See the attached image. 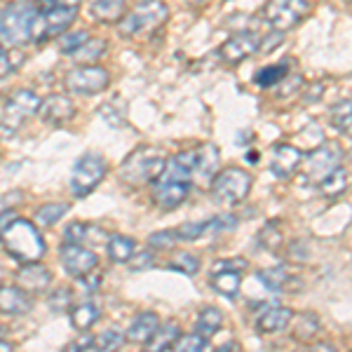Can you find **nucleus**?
Wrapping results in <instances>:
<instances>
[{
  "instance_id": "1",
  "label": "nucleus",
  "mask_w": 352,
  "mask_h": 352,
  "mask_svg": "<svg viewBox=\"0 0 352 352\" xmlns=\"http://www.w3.org/2000/svg\"><path fill=\"white\" fill-rule=\"evenodd\" d=\"M38 8L36 3H10L0 10V43L10 47H24L36 36Z\"/></svg>"
},
{
  "instance_id": "26",
  "label": "nucleus",
  "mask_w": 352,
  "mask_h": 352,
  "mask_svg": "<svg viewBox=\"0 0 352 352\" xmlns=\"http://www.w3.org/2000/svg\"><path fill=\"white\" fill-rule=\"evenodd\" d=\"M106 252L113 263H129L136 252V242L127 235H111L106 240Z\"/></svg>"
},
{
  "instance_id": "43",
  "label": "nucleus",
  "mask_w": 352,
  "mask_h": 352,
  "mask_svg": "<svg viewBox=\"0 0 352 352\" xmlns=\"http://www.w3.org/2000/svg\"><path fill=\"white\" fill-rule=\"evenodd\" d=\"M176 242H179L176 230H160V232H155V235L148 237V247L157 249V252H169Z\"/></svg>"
},
{
  "instance_id": "47",
  "label": "nucleus",
  "mask_w": 352,
  "mask_h": 352,
  "mask_svg": "<svg viewBox=\"0 0 352 352\" xmlns=\"http://www.w3.org/2000/svg\"><path fill=\"white\" fill-rule=\"evenodd\" d=\"M14 61H12V56H10V52L5 50V45L0 43V78H8L10 73L14 71Z\"/></svg>"
},
{
  "instance_id": "49",
  "label": "nucleus",
  "mask_w": 352,
  "mask_h": 352,
  "mask_svg": "<svg viewBox=\"0 0 352 352\" xmlns=\"http://www.w3.org/2000/svg\"><path fill=\"white\" fill-rule=\"evenodd\" d=\"M14 219H16V217H14V212H12V209H8V212H3V214H0V237H3V232L8 230V226L12 223Z\"/></svg>"
},
{
  "instance_id": "24",
  "label": "nucleus",
  "mask_w": 352,
  "mask_h": 352,
  "mask_svg": "<svg viewBox=\"0 0 352 352\" xmlns=\"http://www.w3.org/2000/svg\"><path fill=\"white\" fill-rule=\"evenodd\" d=\"M258 282H263L265 289L270 292H294V285H296V277L292 275V270L287 268H263L256 272Z\"/></svg>"
},
{
  "instance_id": "48",
  "label": "nucleus",
  "mask_w": 352,
  "mask_h": 352,
  "mask_svg": "<svg viewBox=\"0 0 352 352\" xmlns=\"http://www.w3.org/2000/svg\"><path fill=\"white\" fill-rule=\"evenodd\" d=\"M92 343H94V338H92V336H82V338L73 340V343H68L64 352H85V350L92 348Z\"/></svg>"
},
{
  "instance_id": "51",
  "label": "nucleus",
  "mask_w": 352,
  "mask_h": 352,
  "mask_svg": "<svg viewBox=\"0 0 352 352\" xmlns=\"http://www.w3.org/2000/svg\"><path fill=\"white\" fill-rule=\"evenodd\" d=\"M308 352H336V348L331 343H315Z\"/></svg>"
},
{
  "instance_id": "17",
  "label": "nucleus",
  "mask_w": 352,
  "mask_h": 352,
  "mask_svg": "<svg viewBox=\"0 0 352 352\" xmlns=\"http://www.w3.org/2000/svg\"><path fill=\"white\" fill-rule=\"evenodd\" d=\"M38 113H41L45 124L64 127V124H68L76 118V104L66 94H50L41 104V111Z\"/></svg>"
},
{
  "instance_id": "41",
  "label": "nucleus",
  "mask_w": 352,
  "mask_h": 352,
  "mask_svg": "<svg viewBox=\"0 0 352 352\" xmlns=\"http://www.w3.org/2000/svg\"><path fill=\"white\" fill-rule=\"evenodd\" d=\"M204 348H207V338H202L200 333L181 336L174 343V352H204Z\"/></svg>"
},
{
  "instance_id": "4",
  "label": "nucleus",
  "mask_w": 352,
  "mask_h": 352,
  "mask_svg": "<svg viewBox=\"0 0 352 352\" xmlns=\"http://www.w3.org/2000/svg\"><path fill=\"white\" fill-rule=\"evenodd\" d=\"M169 19V8L160 0H141L134 5L132 12H127L118 24V33L127 41L132 38H148L160 31L164 21Z\"/></svg>"
},
{
  "instance_id": "20",
  "label": "nucleus",
  "mask_w": 352,
  "mask_h": 352,
  "mask_svg": "<svg viewBox=\"0 0 352 352\" xmlns=\"http://www.w3.org/2000/svg\"><path fill=\"white\" fill-rule=\"evenodd\" d=\"M157 329H160V317H157V312L146 310L134 317L132 324L127 329V333H124V338L132 340L136 345H146Z\"/></svg>"
},
{
  "instance_id": "54",
  "label": "nucleus",
  "mask_w": 352,
  "mask_h": 352,
  "mask_svg": "<svg viewBox=\"0 0 352 352\" xmlns=\"http://www.w3.org/2000/svg\"><path fill=\"white\" fill-rule=\"evenodd\" d=\"M5 331H8V329H5V324H0V340H3V336H5Z\"/></svg>"
},
{
  "instance_id": "13",
  "label": "nucleus",
  "mask_w": 352,
  "mask_h": 352,
  "mask_svg": "<svg viewBox=\"0 0 352 352\" xmlns=\"http://www.w3.org/2000/svg\"><path fill=\"white\" fill-rule=\"evenodd\" d=\"M261 50V38L252 31L244 33H232V36L221 45L219 56L228 66H240L244 59H252Z\"/></svg>"
},
{
  "instance_id": "38",
  "label": "nucleus",
  "mask_w": 352,
  "mask_h": 352,
  "mask_svg": "<svg viewBox=\"0 0 352 352\" xmlns=\"http://www.w3.org/2000/svg\"><path fill=\"white\" fill-rule=\"evenodd\" d=\"M169 268L192 277L197 270H200V261H197V256H192V254H188V252H179V254H174L172 261H169Z\"/></svg>"
},
{
  "instance_id": "15",
  "label": "nucleus",
  "mask_w": 352,
  "mask_h": 352,
  "mask_svg": "<svg viewBox=\"0 0 352 352\" xmlns=\"http://www.w3.org/2000/svg\"><path fill=\"white\" fill-rule=\"evenodd\" d=\"M186 153L190 160L192 179L212 181L219 174V148L214 144H200Z\"/></svg>"
},
{
  "instance_id": "3",
  "label": "nucleus",
  "mask_w": 352,
  "mask_h": 352,
  "mask_svg": "<svg viewBox=\"0 0 352 352\" xmlns=\"http://www.w3.org/2000/svg\"><path fill=\"white\" fill-rule=\"evenodd\" d=\"M38 21L33 41L43 43L50 38L64 36L78 16L80 0H36Z\"/></svg>"
},
{
  "instance_id": "32",
  "label": "nucleus",
  "mask_w": 352,
  "mask_h": 352,
  "mask_svg": "<svg viewBox=\"0 0 352 352\" xmlns=\"http://www.w3.org/2000/svg\"><path fill=\"white\" fill-rule=\"evenodd\" d=\"M331 124L338 129L340 134L350 136L352 139V99L338 101L331 109Z\"/></svg>"
},
{
  "instance_id": "33",
  "label": "nucleus",
  "mask_w": 352,
  "mask_h": 352,
  "mask_svg": "<svg viewBox=\"0 0 352 352\" xmlns=\"http://www.w3.org/2000/svg\"><path fill=\"white\" fill-rule=\"evenodd\" d=\"M99 116L104 118L109 124H116V127H124V120H127V104L122 99H111L106 101L99 109Z\"/></svg>"
},
{
  "instance_id": "2",
  "label": "nucleus",
  "mask_w": 352,
  "mask_h": 352,
  "mask_svg": "<svg viewBox=\"0 0 352 352\" xmlns=\"http://www.w3.org/2000/svg\"><path fill=\"white\" fill-rule=\"evenodd\" d=\"M5 252L19 263H38L45 256V240L38 232L36 223L26 219H14L8 226V230L0 237Z\"/></svg>"
},
{
  "instance_id": "35",
  "label": "nucleus",
  "mask_w": 352,
  "mask_h": 352,
  "mask_svg": "<svg viewBox=\"0 0 352 352\" xmlns=\"http://www.w3.org/2000/svg\"><path fill=\"white\" fill-rule=\"evenodd\" d=\"M66 212H68L66 202H50V204H43V207L36 212V221L41 226H54L56 221L64 219Z\"/></svg>"
},
{
  "instance_id": "14",
  "label": "nucleus",
  "mask_w": 352,
  "mask_h": 352,
  "mask_svg": "<svg viewBox=\"0 0 352 352\" xmlns=\"http://www.w3.org/2000/svg\"><path fill=\"white\" fill-rule=\"evenodd\" d=\"M59 258H61L64 270L68 275L76 277V280L87 275V272H92L96 268V263H99V258H96V254L92 249L82 247V244H71V242H66L64 247H61Z\"/></svg>"
},
{
  "instance_id": "36",
  "label": "nucleus",
  "mask_w": 352,
  "mask_h": 352,
  "mask_svg": "<svg viewBox=\"0 0 352 352\" xmlns=\"http://www.w3.org/2000/svg\"><path fill=\"white\" fill-rule=\"evenodd\" d=\"M89 31H82V28H78V31H71V28H68V31L64 33V36H59V50L64 54H73L76 52V50H80L85 43L89 41Z\"/></svg>"
},
{
  "instance_id": "34",
  "label": "nucleus",
  "mask_w": 352,
  "mask_h": 352,
  "mask_svg": "<svg viewBox=\"0 0 352 352\" xmlns=\"http://www.w3.org/2000/svg\"><path fill=\"white\" fill-rule=\"evenodd\" d=\"M124 340H127V338H124L122 331H118V329H109V331L99 333V336L94 338L92 348L96 352H118L122 348Z\"/></svg>"
},
{
  "instance_id": "28",
  "label": "nucleus",
  "mask_w": 352,
  "mask_h": 352,
  "mask_svg": "<svg viewBox=\"0 0 352 352\" xmlns=\"http://www.w3.org/2000/svg\"><path fill=\"white\" fill-rule=\"evenodd\" d=\"M289 71H292V59L280 61V64L263 66V68H258V71H256L254 82H256L258 87H275V85H280L289 76Z\"/></svg>"
},
{
  "instance_id": "21",
  "label": "nucleus",
  "mask_w": 352,
  "mask_h": 352,
  "mask_svg": "<svg viewBox=\"0 0 352 352\" xmlns=\"http://www.w3.org/2000/svg\"><path fill=\"white\" fill-rule=\"evenodd\" d=\"M294 312L292 308H285V305H270L258 315L256 320V329L261 333H280L292 324Z\"/></svg>"
},
{
  "instance_id": "52",
  "label": "nucleus",
  "mask_w": 352,
  "mask_h": 352,
  "mask_svg": "<svg viewBox=\"0 0 352 352\" xmlns=\"http://www.w3.org/2000/svg\"><path fill=\"white\" fill-rule=\"evenodd\" d=\"M0 352H14L12 343H8V340H0Z\"/></svg>"
},
{
  "instance_id": "53",
  "label": "nucleus",
  "mask_w": 352,
  "mask_h": 352,
  "mask_svg": "<svg viewBox=\"0 0 352 352\" xmlns=\"http://www.w3.org/2000/svg\"><path fill=\"white\" fill-rule=\"evenodd\" d=\"M184 3H188L190 8H202V5H207V0H184Z\"/></svg>"
},
{
  "instance_id": "56",
  "label": "nucleus",
  "mask_w": 352,
  "mask_h": 352,
  "mask_svg": "<svg viewBox=\"0 0 352 352\" xmlns=\"http://www.w3.org/2000/svg\"><path fill=\"white\" fill-rule=\"evenodd\" d=\"M350 3H352V0H350Z\"/></svg>"
},
{
  "instance_id": "31",
  "label": "nucleus",
  "mask_w": 352,
  "mask_h": 352,
  "mask_svg": "<svg viewBox=\"0 0 352 352\" xmlns=\"http://www.w3.org/2000/svg\"><path fill=\"white\" fill-rule=\"evenodd\" d=\"M104 54H106V43L101 41V38H89V41L85 43L80 50H76V52H73V59H76L80 66H92Z\"/></svg>"
},
{
  "instance_id": "7",
  "label": "nucleus",
  "mask_w": 352,
  "mask_h": 352,
  "mask_svg": "<svg viewBox=\"0 0 352 352\" xmlns=\"http://www.w3.org/2000/svg\"><path fill=\"white\" fill-rule=\"evenodd\" d=\"M343 162V148L338 146V141H327L320 148L310 151L308 155H303L300 169H303L305 181L312 186H317L320 181H324L333 169L340 167Z\"/></svg>"
},
{
  "instance_id": "18",
  "label": "nucleus",
  "mask_w": 352,
  "mask_h": 352,
  "mask_svg": "<svg viewBox=\"0 0 352 352\" xmlns=\"http://www.w3.org/2000/svg\"><path fill=\"white\" fill-rule=\"evenodd\" d=\"M33 310V298L21 287H0V315L19 317Z\"/></svg>"
},
{
  "instance_id": "9",
  "label": "nucleus",
  "mask_w": 352,
  "mask_h": 352,
  "mask_svg": "<svg viewBox=\"0 0 352 352\" xmlns=\"http://www.w3.org/2000/svg\"><path fill=\"white\" fill-rule=\"evenodd\" d=\"M310 14L308 0H270L263 8V19L270 24V31H292Z\"/></svg>"
},
{
  "instance_id": "29",
  "label": "nucleus",
  "mask_w": 352,
  "mask_h": 352,
  "mask_svg": "<svg viewBox=\"0 0 352 352\" xmlns=\"http://www.w3.org/2000/svg\"><path fill=\"white\" fill-rule=\"evenodd\" d=\"M101 317V310L96 303H80L71 310V324L78 329V331H87L89 327H94Z\"/></svg>"
},
{
  "instance_id": "37",
  "label": "nucleus",
  "mask_w": 352,
  "mask_h": 352,
  "mask_svg": "<svg viewBox=\"0 0 352 352\" xmlns=\"http://www.w3.org/2000/svg\"><path fill=\"white\" fill-rule=\"evenodd\" d=\"M322 329V322L320 317L315 315V312H303V315L298 317V327H296V338L298 340H312L320 333Z\"/></svg>"
},
{
  "instance_id": "11",
  "label": "nucleus",
  "mask_w": 352,
  "mask_h": 352,
  "mask_svg": "<svg viewBox=\"0 0 352 352\" xmlns=\"http://www.w3.org/2000/svg\"><path fill=\"white\" fill-rule=\"evenodd\" d=\"M244 270H247V261L244 258L217 261V263L212 265V272H209L212 289H217V294H221V296H226V298H235L237 294H240Z\"/></svg>"
},
{
  "instance_id": "10",
  "label": "nucleus",
  "mask_w": 352,
  "mask_h": 352,
  "mask_svg": "<svg viewBox=\"0 0 352 352\" xmlns=\"http://www.w3.org/2000/svg\"><path fill=\"white\" fill-rule=\"evenodd\" d=\"M41 104L43 101L36 92H31V89H19V92H14L8 99V104H5L0 124H3L8 132H14V129H19L21 124L28 120V118L41 111Z\"/></svg>"
},
{
  "instance_id": "45",
  "label": "nucleus",
  "mask_w": 352,
  "mask_h": 352,
  "mask_svg": "<svg viewBox=\"0 0 352 352\" xmlns=\"http://www.w3.org/2000/svg\"><path fill=\"white\" fill-rule=\"evenodd\" d=\"M155 258H153V252H134V256L129 258V268L134 272H141V270H151Z\"/></svg>"
},
{
  "instance_id": "16",
  "label": "nucleus",
  "mask_w": 352,
  "mask_h": 352,
  "mask_svg": "<svg viewBox=\"0 0 352 352\" xmlns=\"http://www.w3.org/2000/svg\"><path fill=\"white\" fill-rule=\"evenodd\" d=\"M303 162V153L292 144H275L270 153V172L277 179H292Z\"/></svg>"
},
{
  "instance_id": "44",
  "label": "nucleus",
  "mask_w": 352,
  "mask_h": 352,
  "mask_svg": "<svg viewBox=\"0 0 352 352\" xmlns=\"http://www.w3.org/2000/svg\"><path fill=\"white\" fill-rule=\"evenodd\" d=\"M209 235H214V232H226V230H232L237 226V219L232 217V214H219V217L209 219Z\"/></svg>"
},
{
  "instance_id": "55",
  "label": "nucleus",
  "mask_w": 352,
  "mask_h": 352,
  "mask_svg": "<svg viewBox=\"0 0 352 352\" xmlns=\"http://www.w3.org/2000/svg\"><path fill=\"white\" fill-rule=\"evenodd\" d=\"M296 352H308V350H296Z\"/></svg>"
},
{
  "instance_id": "22",
  "label": "nucleus",
  "mask_w": 352,
  "mask_h": 352,
  "mask_svg": "<svg viewBox=\"0 0 352 352\" xmlns=\"http://www.w3.org/2000/svg\"><path fill=\"white\" fill-rule=\"evenodd\" d=\"M64 237H66V242L82 244V247L92 249V252H94L96 244H101V242L106 244V240H109V235H106L101 228H96V226H92V223H80V221H78V223L66 226Z\"/></svg>"
},
{
  "instance_id": "5",
  "label": "nucleus",
  "mask_w": 352,
  "mask_h": 352,
  "mask_svg": "<svg viewBox=\"0 0 352 352\" xmlns=\"http://www.w3.org/2000/svg\"><path fill=\"white\" fill-rule=\"evenodd\" d=\"M167 157L155 148H139L132 155L124 157L120 164V179L129 186H144V184H155L157 176L164 172Z\"/></svg>"
},
{
  "instance_id": "42",
  "label": "nucleus",
  "mask_w": 352,
  "mask_h": 352,
  "mask_svg": "<svg viewBox=\"0 0 352 352\" xmlns=\"http://www.w3.org/2000/svg\"><path fill=\"white\" fill-rule=\"evenodd\" d=\"M71 300H73V296H71V289L59 287V289H54V292L50 294L47 303H50V308H52V312H66L68 308H73Z\"/></svg>"
},
{
  "instance_id": "40",
  "label": "nucleus",
  "mask_w": 352,
  "mask_h": 352,
  "mask_svg": "<svg viewBox=\"0 0 352 352\" xmlns=\"http://www.w3.org/2000/svg\"><path fill=\"white\" fill-rule=\"evenodd\" d=\"M258 244H263L268 252L277 254V249H280V244H282V232L277 230V221H270V223H265L263 228H261Z\"/></svg>"
},
{
  "instance_id": "19",
  "label": "nucleus",
  "mask_w": 352,
  "mask_h": 352,
  "mask_svg": "<svg viewBox=\"0 0 352 352\" xmlns=\"http://www.w3.org/2000/svg\"><path fill=\"white\" fill-rule=\"evenodd\" d=\"M16 285L26 294H43L52 285V272L43 263H24V268L16 272Z\"/></svg>"
},
{
  "instance_id": "12",
  "label": "nucleus",
  "mask_w": 352,
  "mask_h": 352,
  "mask_svg": "<svg viewBox=\"0 0 352 352\" xmlns=\"http://www.w3.org/2000/svg\"><path fill=\"white\" fill-rule=\"evenodd\" d=\"M111 82V76L104 66H76L66 76V87L73 94H101Z\"/></svg>"
},
{
  "instance_id": "46",
  "label": "nucleus",
  "mask_w": 352,
  "mask_h": 352,
  "mask_svg": "<svg viewBox=\"0 0 352 352\" xmlns=\"http://www.w3.org/2000/svg\"><path fill=\"white\" fill-rule=\"evenodd\" d=\"M78 285L82 287V292H87V294H94V292H99V287H101V272H87V275H82V277H78Z\"/></svg>"
},
{
  "instance_id": "50",
  "label": "nucleus",
  "mask_w": 352,
  "mask_h": 352,
  "mask_svg": "<svg viewBox=\"0 0 352 352\" xmlns=\"http://www.w3.org/2000/svg\"><path fill=\"white\" fill-rule=\"evenodd\" d=\"M214 352H242V345L237 343V340H230V343L221 345V348H219V350H214Z\"/></svg>"
},
{
  "instance_id": "27",
  "label": "nucleus",
  "mask_w": 352,
  "mask_h": 352,
  "mask_svg": "<svg viewBox=\"0 0 352 352\" xmlns=\"http://www.w3.org/2000/svg\"><path fill=\"white\" fill-rule=\"evenodd\" d=\"M181 338V329L179 324H164L157 329L155 333L151 336V340L146 343L144 352H167L169 348H174V343Z\"/></svg>"
},
{
  "instance_id": "30",
  "label": "nucleus",
  "mask_w": 352,
  "mask_h": 352,
  "mask_svg": "<svg viewBox=\"0 0 352 352\" xmlns=\"http://www.w3.org/2000/svg\"><path fill=\"white\" fill-rule=\"evenodd\" d=\"M345 188H348V172H345L343 167L333 169V172L329 174L324 181H320V184H317V190H320L324 197H338V195H343Z\"/></svg>"
},
{
  "instance_id": "25",
  "label": "nucleus",
  "mask_w": 352,
  "mask_h": 352,
  "mask_svg": "<svg viewBox=\"0 0 352 352\" xmlns=\"http://www.w3.org/2000/svg\"><path fill=\"white\" fill-rule=\"evenodd\" d=\"M221 327H223V312L219 308L207 305V308L200 310V315H197V320H195V333H200L202 338L209 340L221 331Z\"/></svg>"
},
{
  "instance_id": "23",
  "label": "nucleus",
  "mask_w": 352,
  "mask_h": 352,
  "mask_svg": "<svg viewBox=\"0 0 352 352\" xmlns=\"http://www.w3.org/2000/svg\"><path fill=\"white\" fill-rule=\"evenodd\" d=\"M124 8H127V0H92L89 14L99 24H120V19L127 14Z\"/></svg>"
},
{
  "instance_id": "8",
  "label": "nucleus",
  "mask_w": 352,
  "mask_h": 352,
  "mask_svg": "<svg viewBox=\"0 0 352 352\" xmlns=\"http://www.w3.org/2000/svg\"><path fill=\"white\" fill-rule=\"evenodd\" d=\"M106 172V160L99 153H85L80 160L73 164V176H71V190L76 197H87L96 186L104 181Z\"/></svg>"
},
{
  "instance_id": "6",
  "label": "nucleus",
  "mask_w": 352,
  "mask_h": 352,
  "mask_svg": "<svg viewBox=\"0 0 352 352\" xmlns=\"http://www.w3.org/2000/svg\"><path fill=\"white\" fill-rule=\"evenodd\" d=\"M252 174L244 172L242 167H226L223 172H219L212 179V195L217 197V202L226 204H240L247 200L249 190H252Z\"/></svg>"
},
{
  "instance_id": "39",
  "label": "nucleus",
  "mask_w": 352,
  "mask_h": 352,
  "mask_svg": "<svg viewBox=\"0 0 352 352\" xmlns=\"http://www.w3.org/2000/svg\"><path fill=\"white\" fill-rule=\"evenodd\" d=\"M209 235V223L207 221H195V223H184L181 228H176V237L179 242H195L200 237Z\"/></svg>"
}]
</instances>
